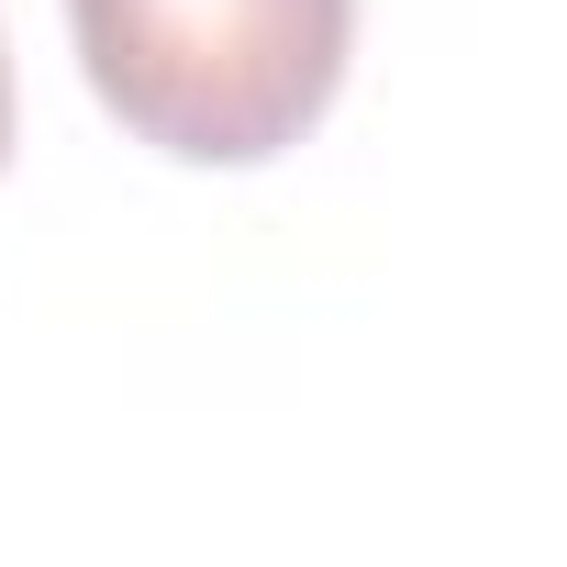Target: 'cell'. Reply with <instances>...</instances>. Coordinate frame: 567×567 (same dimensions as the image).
I'll use <instances>...</instances> for the list:
<instances>
[{
	"label": "cell",
	"instance_id": "6da1fadb",
	"mask_svg": "<svg viewBox=\"0 0 567 567\" xmlns=\"http://www.w3.org/2000/svg\"><path fill=\"white\" fill-rule=\"evenodd\" d=\"M68 34L101 112L156 156L267 167L334 112L357 0H68Z\"/></svg>",
	"mask_w": 567,
	"mask_h": 567
},
{
	"label": "cell",
	"instance_id": "7a4b0ae2",
	"mask_svg": "<svg viewBox=\"0 0 567 567\" xmlns=\"http://www.w3.org/2000/svg\"><path fill=\"white\" fill-rule=\"evenodd\" d=\"M0 156H12V45H0Z\"/></svg>",
	"mask_w": 567,
	"mask_h": 567
}]
</instances>
